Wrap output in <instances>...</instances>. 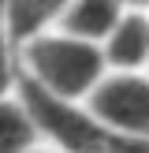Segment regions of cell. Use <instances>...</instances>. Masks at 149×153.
<instances>
[{
  "instance_id": "ba28073f",
  "label": "cell",
  "mask_w": 149,
  "mask_h": 153,
  "mask_svg": "<svg viewBox=\"0 0 149 153\" xmlns=\"http://www.w3.org/2000/svg\"><path fill=\"white\" fill-rule=\"evenodd\" d=\"M11 82V71H7V34H4V15H0V94Z\"/></svg>"
},
{
  "instance_id": "52a82bcc",
  "label": "cell",
  "mask_w": 149,
  "mask_h": 153,
  "mask_svg": "<svg viewBox=\"0 0 149 153\" xmlns=\"http://www.w3.org/2000/svg\"><path fill=\"white\" fill-rule=\"evenodd\" d=\"M34 123H30L22 105H7L0 97V153H30L34 142Z\"/></svg>"
},
{
  "instance_id": "7a4b0ae2",
  "label": "cell",
  "mask_w": 149,
  "mask_h": 153,
  "mask_svg": "<svg viewBox=\"0 0 149 153\" xmlns=\"http://www.w3.org/2000/svg\"><path fill=\"white\" fill-rule=\"evenodd\" d=\"M26 67H30V82H37L45 94L60 97V101H74V97L101 86L104 52L97 45L74 41L67 34L60 37L41 34L26 49Z\"/></svg>"
},
{
  "instance_id": "8992f818",
  "label": "cell",
  "mask_w": 149,
  "mask_h": 153,
  "mask_svg": "<svg viewBox=\"0 0 149 153\" xmlns=\"http://www.w3.org/2000/svg\"><path fill=\"white\" fill-rule=\"evenodd\" d=\"M63 11L60 4H41V0H22V4H7L0 7V15H4V34L11 37V41H22V37H41V30L49 26L56 15Z\"/></svg>"
},
{
  "instance_id": "6da1fadb",
  "label": "cell",
  "mask_w": 149,
  "mask_h": 153,
  "mask_svg": "<svg viewBox=\"0 0 149 153\" xmlns=\"http://www.w3.org/2000/svg\"><path fill=\"white\" fill-rule=\"evenodd\" d=\"M19 94H22V108H26L34 131H45L67 153H149V142H131L104 131L93 120V112H78L71 101L45 94L30 79L19 82Z\"/></svg>"
},
{
  "instance_id": "277c9868",
  "label": "cell",
  "mask_w": 149,
  "mask_h": 153,
  "mask_svg": "<svg viewBox=\"0 0 149 153\" xmlns=\"http://www.w3.org/2000/svg\"><path fill=\"white\" fill-rule=\"evenodd\" d=\"M123 19V7L119 4H104V0H82V4H67L60 11V22H63L67 37L74 41H101V37H112V30Z\"/></svg>"
},
{
  "instance_id": "5b68a950",
  "label": "cell",
  "mask_w": 149,
  "mask_h": 153,
  "mask_svg": "<svg viewBox=\"0 0 149 153\" xmlns=\"http://www.w3.org/2000/svg\"><path fill=\"white\" fill-rule=\"evenodd\" d=\"M108 60L116 67H138L149 60V19L138 11H123L119 26L108 37Z\"/></svg>"
},
{
  "instance_id": "3957f363",
  "label": "cell",
  "mask_w": 149,
  "mask_h": 153,
  "mask_svg": "<svg viewBox=\"0 0 149 153\" xmlns=\"http://www.w3.org/2000/svg\"><path fill=\"white\" fill-rule=\"evenodd\" d=\"M93 120L131 142H149V79L112 75L93 90Z\"/></svg>"
}]
</instances>
